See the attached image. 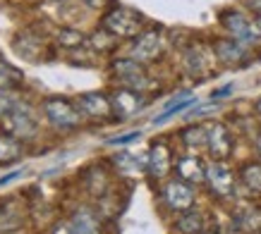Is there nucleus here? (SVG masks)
Here are the masks:
<instances>
[{"instance_id":"4468645a","label":"nucleus","mask_w":261,"mask_h":234,"mask_svg":"<svg viewBox=\"0 0 261 234\" xmlns=\"http://www.w3.org/2000/svg\"><path fill=\"white\" fill-rule=\"evenodd\" d=\"M214 55L216 53H211L204 46H192L185 53V67L192 77H206L211 72V65H214Z\"/></svg>"},{"instance_id":"bb28decb","label":"nucleus","mask_w":261,"mask_h":234,"mask_svg":"<svg viewBox=\"0 0 261 234\" xmlns=\"http://www.w3.org/2000/svg\"><path fill=\"white\" fill-rule=\"evenodd\" d=\"M17 103H19V101H17V96L12 94V91H0V120L8 115V112L15 108Z\"/></svg>"},{"instance_id":"72a5a7b5","label":"nucleus","mask_w":261,"mask_h":234,"mask_svg":"<svg viewBox=\"0 0 261 234\" xmlns=\"http://www.w3.org/2000/svg\"><path fill=\"white\" fill-rule=\"evenodd\" d=\"M256 151H259V156H261V129L256 132Z\"/></svg>"},{"instance_id":"ddd939ff","label":"nucleus","mask_w":261,"mask_h":234,"mask_svg":"<svg viewBox=\"0 0 261 234\" xmlns=\"http://www.w3.org/2000/svg\"><path fill=\"white\" fill-rule=\"evenodd\" d=\"M206 167H208V165L199 156H180L175 160L177 180L187 182L192 187H194V184H206Z\"/></svg>"},{"instance_id":"7c9ffc66","label":"nucleus","mask_w":261,"mask_h":234,"mask_svg":"<svg viewBox=\"0 0 261 234\" xmlns=\"http://www.w3.org/2000/svg\"><path fill=\"white\" fill-rule=\"evenodd\" d=\"M50 234H72L70 232V225H65V222H60V225H56V229Z\"/></svg>"},{"instance_id":"f03ea898","label":"nucleus","mask_w":261,"mask_h":234,"mask_svg":"<svg viewBox=\"0 0 261 234\" xmlns=\"http://www.w3.org/2000/svg\"><path fill=\"white\" fill-rule=\"evenodd\" d=\"M41 110H43V117L46 122L53 129H60V132H70V129H77L82 125L84 115L80 112V108L74 105L67 98H46L41 103Z\"/></svg>"},{"instance_id":"9d476101","label":"nucleus","mask_w":261,"mask_h":234,"mask_svg":"<svg viewBox=\"0 0 261 234\" xmlns=\"http://www.w3.org/2000/svg\"><path fill=\"white\" fill-rule=\"evenodd\" d=\"M221 22L230 32V36L235 41H240V43H245V46H252L254 41L259 39V36H256V29H254V22H249V19H247L242 12H238V10L223 12Z\"/></svg>"},{"instance_id":"e433bc0d","label":"nucleus","mask_w":261,"mask_h":234,"mask_svg":"<svg viewBox=\"0 0 261 234\" xmlns=\"http://www.w3.org/2000/svg\"><path fill=\"white\" fill-rule=\"evenodd\" d=\"M204 234H221V232H214V229H211V232H204Z\"/></svg>"},{"instance_id":"6ab92c4d","label":"nucleus","mask_w":261,"mask_h":234,"mask_svg":"<svg viewBox=\"0 0 261 234\" xmlns=\"http://www.w3.org/2000/svg\"><path fill=\"white\" fill-rule=\"evenodd\" d=\"M70 232L72 234H98V220L91 211H77L74 218L70 220Z\"/></svg>"},{"instance_id":"1a4fd4ad","label":"nucleus","mask_w":261,"mask_h":234,"mask_svg":"<svg viewBox=\"0 0 261 234\" xmlns=\"http://www.w3.org/2000/svg\"><path fill=\"white\" fill-rule=\"evenodd\" d=\"M173 170V153L166 141H153L146 153V172L153 180H166L168 172Z\"/></svg>"},{"instance_id":"473e14b6","label":"nucleus","mask_w":261,"mask_h":234,"mask_svg":"<svg viewBox=\"0 0 261 234\" xmlns=\"http://www.w3.org/2000/svg\"><path fill=\"white\" fill-rule=\"evenodd\" d=\"M254 29H256V36L261 39V17H256V19H254Z\"/></svg>"},{"instance_id":"aec40b11","label":"nucleus","mask_w":261,"mask_h":234,"mask_svg":"<svg viewBox=\"0 0 261 234\" xmlns=\"http://www.w3.org/2000/svg\"><path fill=\"white\" fill-rule=\"evenodd\" d=\"M113 163L122 174H139L142 170H146V158H139V153H118L113 158Z\"/></svg>"},{"instance_id":"c85d7f7f","label":"nucleus","mask_w":261,"mask_h":234,"mask_svg":"<svg viewBox=\"0 0 261 234\" xmlns=\"http://www.w3.org/2000/svg\"><path fill=\"white\" fill-rule=\"evenodd\" d=\"M24 174V167L22 170H12V172H8L5 177H0V187H5V184H10V182H15L17 177H22Z\"/></svg>"},{"instance_id":"cd10ccee","label":"nucleus","mask_w":261,"mask_h":234,"mask_svg":"<svg viewBox=\"0 0 261 234\" xmlns=\"http://www.w3.org/2000/svg\"><path fill=\"white\" fill-rule=\"evenodd\" d=\"M142 136V132L137 129V132H127V134H120V136H113V139H106L108 146H125V143H132Z\"/></svg>"},{"instance_id":"412c9836","label":"nucleus","mask_w":261,"mask_h":234,"mask_svg":"<svg viewBox=\"0 0 261 234\" xmlns=\"http://www.w3.org/2000/svg\"><path fill=\"white\" fill-rule=\"evenodd\" d=\"M182 143L192 151L206 149V125H190L180 132Z\"/></svg>"},{"instance_id":"c9c22d12","label":"nucleus","mask_w":261,"mask_h":234,"mask_svg":"<svg viewBox=\"0 0 261 234\" xmlns=\"http://www.w3.org/2000/svg\"><path fill=\"white\" fill-rule=\"evenodd\" d=\"M254 110H256V115H261V98L254 103Z\"/></svg>"},{"instance_id":"2f4dec72","label":"nucleus","mask_w":261,"mask_h":234,"mask_svg":"<svg viewBox=\"0 0 261 234\" xmlns=\"http://www.w3.org/2000/svg\"><path fill=\"white\" fill-rule=\"evenodd\" d=\"M247 5L256 12V17H261V0H247Z\"/></svg>"},{"instance_id":"2eb2a0df","label":"nucleus","mask_w":261,"mask_h":234,"mask_svg":"<svg viewBox=\"0 0 261 234\" xmlns=\"http://www.w3.org/2000/svg\"><path fill=\"white\" fill-rule=\"evenodd\" d=\"M216 60L225 65H238L240 60H247V46L235 39H218L214 43Z\"/></svg>"},{"instance_id":"423d86ee","label":"nucleus","mask_w":261,"mask_h":234,"mask_svg":"<svg viewBox=\"0 0 261 234\" xmlns=\"http://www.w3.org/2000/svg\"><path fill=\"white\" fill-rule=\"evenodd\" d=\"M206 184L221 198H228L235 194V174L230 170V165L225 160H214L206 167Z\"/></svg>"},{"instance_id":"b1692460","label":"nucleus","mask_w":261,"mask_h":234,"mask_svg":"<svg viewBox=\"0 0 261 234\" xmlns=\"http://www.w3.org/2000/svg\"><path fill=\"white\" fill-rule=\"evenodd\" d=\"M19 79H22V74L8 60L0 57V91H12V86L19 84Z\"/></svg>"},{"instance_id":"9b49d317","label":"nucleus","mask_w":261,"mask_h":234,"mask_svg":"<svg viewBox=\"0 0 261 234\" xmlns=\"http://www.w3.org/2000/svg\"><path fill=\"white\" fill-rule=\"evenodd\" d=\"M161 53H163V36L156 29L142 32L132 43V57L139 60L142 65L153 63L156 57H161Z\"/></svg>"},{"instance_id":"f257e3e1","label":"nucleus","mask_w":261,"mask_h":234,"mask_svg":"<svg viewBox=\"0 0 261 234\" xmlns=\"http://www.w3.org/2000/svg\"><path fill=\"white\" fill-rule=\"evenodd\" d=\"M0 125H3L5 134H10V136H15L19 141H27L34 139L36 132H39V117H36V110L29 103L19 101L8 115L0 120Z\"/></svg>"},{"instance_id":"a211bd4d","label":"nucleus","mask_w":261,"mask_h":234,"mask_svg":"<svg viewBox=\"0 0 261 234\" xmlns=\"http://www.w3.org/2000/svg\"><path fill=\"white\" fill-rule=\"evenodd\" d=\"M175 227H177V232L180 234H204L206 227H204V215L199 211H194V208H190V211H185L177 218V222H175Z\"/></svg>"},{"instance_id":"dca6fc26","label":"nucleus","mask_w":261,"mask_h":234,"mask_svg":"<svg viewBox=\"0 0 261 234\" xmlns=\"http://www.w3.org/2000/svg\"><path fill=\"white\" fill-rule=\"evenodd\" d=\"M24 213L22 208L17 206L15 198H8V201H0V234H10L22 227Z\"/></svg>"},{"instance_id":"a878e982","label":"nucleus","mask_w":261,"mask_h":234,"mask_svg":"<svg viewBox=\"0 0 261 234\" xmlns=\"http://www.w3.org/2000/svg\"><path fill=\"white\" fill-rule=\"evenodd\" d=\"M58 43L65 48H77L84 43V36L80 32H72V29H63V32L58 34Z\"/></svg>"},{"instance_id":"393cba45","label":"nucleus","mask_w":261,"mask_h":234,"mask_svg":"<svg viewBox=\"0 0 261 234\" xmlns=\"http://www.w3.org/2000/svg\"><path fill=\"white\" fill-rule=\"evenodd\" d=\"M115 43H118V41H115V36H113L111 32H106V29L91 36V46L98 48V50H113V48H115Z\"/></svg>"},{"instance_id":"39448f33","label":"nucleus","mask_w":261,"mask_h":234,"mask_svg":"<svg viewBox=\"0 0 261 234\" xmlns=\"http://www.w3.org/2000/svg\"><path fill=\"white\" fill-rule=\"evenodd\" d=\"M206 151L211 153L214 160H228L235 151V136L223 122H211L206 125Z\"/></svg>"},{"instance_id":"f704fd0d","label":"nucleus","mask_w":261,"mask_h":234,"mask_svg":"<svg viewBox=\"0 0 261 234\" xmlns=\"http://www.w3.org/2000/svg\"><path fill=\"white\" fill-rule=\"evenodd\" d=\"M84 3H87V5H91V8H98V5H101V0H84Z\"/></svg>"},{"instance_id":"f3484780","label":"nucleus","mask_w":261,"mask_h":234,"mask_svg":"<svg viewBox=\"0 0 261 234\" xmlns=\"http://www.w3.org/2000/svg\"><path fill=\"white\" fill-rule=\"evenodd\" d=\"M199 98L197 96H192V94H182V96H175L173 101L166 105V110L161 112L156 120H153V125H163V122H168L170 117H175V115H180V112H185L187 108H192L194 103H197Z\"/></svg>"},{"instance_id":"f8f14e48","label":"nucleus","mask_w":261,"mask_h":234,"mask_svg":"<svg viewBox=\"0 0 261 234\" xmlns=\"http://www.w3.org/2000/svg\"><path fill=\"white\" fill-rule=\"evenodd\" d=\"M163 198H166V203L173 211L185 213V211H190V208H194L197 194H194L192 184H187V182H182V180H173V182H168L166 189H163Z\"/></svg>"},{"instance_id":"5701e85b","label":"nucleus","mask_w":261,"mask_h":234,"mask_svg":"<svg viewBox=\"0 0 261 234\" xmlns=\"http://www.w3.org/2000/svg\"><path fill=\"white\" fill-rule=\"evenodd\" d=\"M19 156H22V141L3 132L0 134V160L10 163V160H17Z\"/></svg>"},{"instance_id":"20e7f679","label":"nucleus","mask_w":261,"mask_h":234,"mask_svg":"<svg viewBox=\"0 0 261 234\" xmlns=\"http://www.w3.org/2000/svg\"><path fill=\"white\" fill-rule=\"evenodd\" d=\"M113 74L118 77V81L127 89H135V91H144L149 89V74H146V67H144L139 60L135 57H120L113 63Z\"/></svg>"},{"instance_id":"6e6552de","label":"nucleus","mask_w":261,"mask_h":234,"mask_svg":"<svg viewBox=\"0 0 261 234\" xmlns=\"http://www.w3.org/2000/svg\"><path fill=\"white\" fill-rule=\"evenodd\" d=\"M111 103H113V115L120 117V120H129V117H135L137 112H142V108L146 105L142 91L127 89V86L118 89V91H113Z\"/></svg>"},{"instance_id":"0eeeda50","label":"nucleus","mask_w":261,"mask_h":234,"mask_svg":"<svg viewBox=\"0 0 261 234\" xmlns=\"http://www.w3.org/2000/svg\"><path fill=\"white\" fill-rule=\"evenodd\" d=\"M74 105H77L82 115L89 117V120H108V117H115L113 115L111 96L101 94V91H89V94L77 96Z\"/></svg>"},{"instance_id":"7ed1b4c3","label":"nucleus","mask_w":261,"mask_h":234,"mask_svg":"<svg viewBox=\"0 0 261 234\" xmlns=\"http://www.w3.org/2000/svg\"><path fill=\"white\" fill-rule=\"evenodd\" d=\"M103 29L115 39H137L144 29V17L129 8H113L103 17Z\"/></svg>"},{"instance_id":"c756f323","label":"nucleus","mask_w":261,"mask_h":234,"mask_svg":"<svg viewBox=\"0 0 261 234\" xmlns=\"http://www.w3.org/2000/svg\"><path fill=\"white\" fill-rule=\"evenodd\" d=\"M228 94H232V84L223 86V89H216L214 94H211V101H221L223 96H228Z\"/></svg>"},{"instance_id":"4be33fe9","label":"nucleus","mask_w":261,"mask_h":234,"mask_svg":"<svg viewBox=\"0 0 261 234\" xmlns=\"http://www.w3.org/2000/svg\"><path fill=\"white\" fill-rule=\"evenodd\" d=\"M240 180L252 194L261 196V163H247L240 170Z\"/></svg>"}]
</instances>
